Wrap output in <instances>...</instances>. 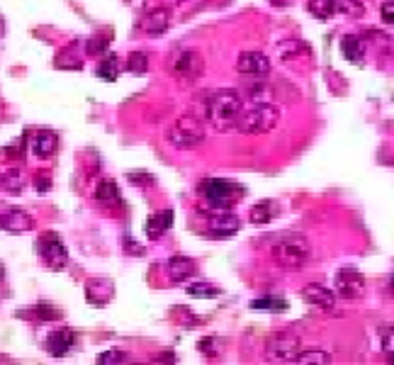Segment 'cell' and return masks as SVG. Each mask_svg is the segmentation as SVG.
<instances>
[{
	"instance_id": "cell-10",
	"label": "cell",
	"mask_w": 394,
	"mask_h": 365,
	"mask_svg": "<svg viewBox=\"0 0 394 365\" xmlns=\"http://www.w3.org/2000/svg\"><path fill=\"white\" fill-rule=\"evenodd\" d=\"M236 71L249 81H265L273 71V63L260 52H244L236 59Z\"/></svg>"
},
{
	"instance_id": "cell-15",
	"label": "cell",
	"mask_w": 394,
	"mask_h": 365,
	"mask_svg": "<svg viewBox=\"0 0 394 365\" xmlns=\"http://www.w3.org/2000/svg\"><path fill=\"white\" fill-rule=\"evenodd\" d=\"M197 273V263L188 256H171L166 263V275L171 283H188L190 278Z\"/></svg>"
},
{
	"instance_id": "cell-22",
	"label": "cell",
	"mask_w": 394,
	"mask_h": 365,
	"mask_svg": "<svg viewBox=\"0 0 394 365\" xmlns=\"http://www.w3.org/2000/svg\"><path fill=\"white\" fill-rule=\"evenodd\" d=\"M341 52L348 61L353 63H361L363 61V54H365V39L358 37V34H346L341 39Z\"/></svg>"
},
{
	"instance_id": "cell-43",
	"label": "cell",
	"mask_w": 394,
	"mask_h": 365,
	"mask_svg": "<svg viewBox=\"0 0 394 365\" xmlns=\"http://www.w3.org/2000/svg\"><path fill=\"white\" fill-rule=\"evenodd\" d=\"M270 3H273V5H278V8H283V5H287L290 0H270Z\"/></svg>"
},
{
	"instance_id": "cell-19",
	"label": "cell",
	"mask_w": 394,
	"mask_h": 365,
	"mask_svg": "<svg viewBox=\"0 0 394 365\" xmlns=\"http://www.w3.org/2000/svg\"><path fill=\"white\" fill-rule=\"evenodd\" d=\"M73 341H76V336H73V332H68V329H56V332H52L47 336V351H49V356L63 358L68 351H71Z\"/></svg>"
},
{
	"instance_id": "cell-1",
	"label": "cell",
	"mask_w": 394,
	"mask_h": 365,
	"mask_svg": "<svg viewBox=\"0 0 394 365\" xmlns=\"http://www.w3.org/2000/svg\"><path fill=\"white\" fill-rule=\"evenodd\" d=\"M244 112V95L234 88L214 91L205 100V117L214 132H229L236 127Z\"/></svg>"
},
{
	"instance_id": "cell-30",
	"label": "cell",
	"mask_w": 394,
	"mask_h": 365,
	"mask_svg": "<svg viewBox=\"0 0 394 365\" xmlns=\"http://www.w3.org/2000/svg\"><path fill=\"white\" fill-rule=\"evenodd\" d=\"M127 71L136 73V76L146 73V71H149V56H146L144 52H132L129 59H127Z\"/></svg>"
},
{
	"instance_id": "cell-13",
	"label": "cell",
	"mask_w": 394,
	"mask_h": 365,
	"mask_svg": "<svg viewBox=\"0 0 394 365\" xmlns=\"http://www.w3.org/2000/svg\"><path fill=\"white\" fill-rule=\"evenodd\" d=\"M278 56L283 63L312 61V47L302 39H285V42L278 44Z\"/></svg>"
},
{
	"instance_id": "cell-35",
	"label": "cell",
	"mask_w": 394,
	"mask_h": 365,
	"mask_svg": "<svg viewBox=\"0 0 394 365\" xmlns=\"http://www.w3.org/2000/svg\"><path fill=\"white\" fill-rule=\"evenodd\" d=\"M54 63H56L58 68H81L83 66L81 59L73 56L68 49H66V52H58V56H56V61H54Z\"/></svg>"
},
{
	"instance_id": "cell-29",
	"label": "cell",
	"mask_w": 394,
	"mask_h": 365,
	"mask_svg": "<svg viewBox=\"0 0 394 365\" xmlns=\"http://www.w3.org/2000/svg\"><path fill=\"white\" fill-rule=\"evenodd\" d=\"M246 100L255 102H270V88L263 81H251L249 91H246Z\"/></svg>"
},
{
	"instance_id": "cell-45",
	"label": "cell",
	"mask_w": 394,
	"mask_h": 365,
	"mask_svg": "<svg viewBox=\"0 0 394 365\" xmlns=\"http://www.w3.org/2000/svg\"><path fill=\"white\" fill-rule=\"evenodd\" d=\"M166 3H171V5H180V3H185V0H166Z\"/></svg>"
},
{
	"instance_id": "cell-41",
	"label": "cell",
	"mask_w": 394,
	"mask_h": 365,
	"mask_svg": "<svg viewBox=\"0 0 394 365\" xmlns=\"http://www.w3.org/2000/svg\"><path fill=\"white\" fill-rule=\"evenodd\" d=\"M156 361H168V363H175V356L173 353H159V356H156Z\"/></svg>"
},
{
	"instance_id": "cell-37",
	"label": "cell",
	"mask_w": 394,
	"mask_h": 365,
	"mask_svg": "<svg viewBox=\"0 0 394 365\" xmlns=\"http://www.w3.org/2000/svg\"><path fill=\"white\" fill-rule=\"evenodd\" d=\"M86 52L90 54V56H100V54H107V39L102 37H93L86 42Z\"/></svg>"
},
{
	"instance_id": "cell-21",
	"label": "cell",
	"mask_w": 394,
	"mask_h": 365,
	"mask_svg": "<svg viewBox=\"0 0 394 365\" xmlns=\"http://www.w3.org/2000/svg\"><path fill=\"white\" fill-rule=\"evenodd\" d=\"M171 224H173V212L171 210L156 212V215H151L149 219H146V236H149L151 241H159L161 236L171 229Z\"/></svg>"
},
{
	"instance_id": "cell-14",
	"label": "cell",
	"mask_w": 394,
	"mask_h": 365,
	"mask_svg": "<svg viewBox=\"0 0 394 365\" xmlns=\"http://www.w3.org/2000/svg\"><path fill=\"white\" fill-rule=\"evenodd\" d=\"M302 300L312 304V307L324 309V312H331V309L336 307V293L319 283H309L307 288L302 290Z\"/></svg>"
},
{
	"instance_id": "cell-38",
	"label": "cell",
	"mask_w": 394,
	"mask_h": 365,
	"mask_svg": "<svg viewBox=\"0 0 394 365\" xmlns=\"http://www.w3.org/2000/svg\"><path fill=\"white\" fill-rule=\"evenodd\" d=\"M380 15L385 24H394V0H385V3H382Z\"/></svg>"
},
{
	"instance_id": "cell-44",
	"label": "cell",
	"mask_w": 394,
	"mask_h": 365,
	"mask_svg": "<svg viewBox=\"0 0 394 365\" xmlns=\"http://www.w3.org/2000/svg\"><path fill=\"white\" fill-rule=\"evenodd\" d=\"M390 295H392V297H394V275H392V278H390Z\"/></svg>"
},
{
	"instance_id": "cell-17",
	"label": "cell",
	"mask_w": 394,
	"mask_h": 365,
	"mask_svg": "<svg viewBox=\"0 0 394 365\" xmlns=\"http://www.w3.org/2000/svg\"><path fill=\"white\" fill-rule=\"evenodd\" d=\"M29 149L37 159H52L58 149V137L49 130H37L29 137Z\"/></svg>"
},
{
	"instance_id": "cell-26",
	"label": "cell",
	"mask_w": 394,
	"mask_h": 365,
	"mask_svg": "<svg viewBox=\"0 0 394 365\" xmlns=\"http://www.w3.org/2000/svg\"><path fill=\"white\" fill-rule=\"evenodd\" d=\"M333 5H336V13L346 15V17L358 20L365 15V5H363L361 0H333Z\"/></svg>"
},
{
	"instance_id": "cell-31",
	"label": "cell",
	"mask_w": 394,
	"mask_h": 365,
	"mask_svg": "<svg viewBox=\"0 0 394 365\" xmlns=\"http://www.w3.org/2000/svg\"><path fill=\"white\" fill-rule=\"evenodd\" d=\"M95 197L100 202H120V190H117L115 180H102L95 190Z\"/></svg>"
},
{
	"instance_id": "cell-42",
	"label": "cell",
	"mask_w": 394,
	"mask_h": 365,
	"mask_svg": "<svg viewBox=\"0 0 394 365\" xmlns=\"http://www.w3.org/2000/svg\"><path fill=\"white\" fill-rule=\"evenodd\" d=\"M385 351L390 353V356H394V336H387L385 339Z\"/></svg>"
},
{
	"instance_id": "cell-28",
	"label": "cell",
	"mask_w": 394,
	"mask_h": 365,
	"mask_svg": "<svg viewBox=\"0 0 394 365\" xmlns=\"http://www.w3.org/2000/svg\"><path fill=\"white\" fill-rule=\"evenodd\" d=\"M251 307L263 309V312H285L290 304H287V300H283V297H260V300H253Z\"/></svg>"
},
{
	"instance_id": "cell-8",
	"label": "cell",
	"mask_w": 394,
	"mask_h": 365,
	"mask_svg": "<svg viewBox=\"0 0 394 365\" xmlns=\"http://www.w3.org/2000/svg\"><path fill=\"white\" fill-rule=\"evenodd\" d=\"M37 254L52 270H63L68 265V251L56 231H47L37 239Z\"/></svg>"
},
{
	"instance_id": "cell-3",
	"label": "cell",
	"mask_w": 394,
	"mask_h": 365,
	"mask_svg": "<svg viewBox=\"0 0 394 365\" xmlns=\"http://www.w3.org/2000/svg\"><path fill=\"white\" fill-rule=\"evenodd\" d=\"M280 122V107L273 102H255L251 110H244L236 122V130L246 137H260L268 134L278 127Z\"/></svg>"
},
{
	"instance_id": "cell-36",
	"label": "cell",
	"mask_w": 394,
	"mask_h": 365,
	"mask_svg": "<svg viewBox=\"0 0 394 365\" xmlns=\"http://www.w3.org/2000/svg\"><path fill=\"white\" fill-rule=\"evenodd\" d=\"M129 361V356H127L125 351H117V348H112V351H105L97 356V363L100 365H112V363H125Z\"/></svg>"
},
{
	"instance_id": "cell-23",
	"label": "cell",
	"mask_w": 394,
	"mask_h": 365,
	"mask_svg": "<svg viewBox=\"0 0 394 365\" xmlns=\"http://www.w3.org/2000/svg\"><path fill=\"white\" fill-rule=\"evenodd\" d=\"M24 185H27V178H24L22 171H17V169L0 171V190L13 192V195H17V192H22V190H24Z\"/></svg>"
},
{
	"instance_id": "cell-7",
	"label": "cell",
	"mask_w": 394,
	"mask_h": 365,
	"mask_svg": "<svg viewBox=\"0 0 394 365\" xmlns=\"http://www.w3.org/2000/svg\"><path fill=\"white\" fill-rule=\"evenodd\" d=\"M302 351V339L294 332H275L265 339V356L270 361H294Z\"/></svg>"
},
{
	"instance_id": "cell-9",
	"label": "cell",
	"mask_w": 394,
	"mask_h": 365,
	"mask_svg": "<svg viewBox=\"0 0 394 365\" xmlns=\"http://www.w3.org/2000/svg\"><path fill=\"white\" fill-rule=\"evenodd\" d=\"M241 229V219L229 210H210L207 212V236L210 239H231Z\"/></svg>"
},
{
	"instance_id": "cell-33",
	"label": "cell",
	"mask_w": 394,
	"mask_h": 365,
	"mask_svg": "<svg viewBox=\"0 0 394 365\" xmlns=\"http://www.w3.org/2000/svg\"><path fill=\"white\" fill-rule=\"evenodd\" d=\"M294 363H317V365H329L331 356L326 351H299V356L294 358Z\"/></svg>"
},
{
	"instance_id": "cell-46",
	"label": "cell",
	"mask_w": 394,
	"mask_h": 365,
	"mask_svg": "<svg viewBox=\"0 0 394 365\" xmlns=\"http://www.w3.org/2000/svg\"><path fill=\"white\" fill-rule=\"evenodd\" d=\"M0 280H3V265H0Z\"/></svg>"
},
{
	"instance_id": "cell-12",
	"label": "cell",
	"mask_w": 394,
	"mask_h": 365,
	"mask_svg": "<svg viewBox=\"0 0 394 365\" xmlns=\"http://www.w3.org/2000/svg\"><path fill=\"white\" fill-rule=\"evenodd\" d=\"M115 297V283L110 278H88L86 280V300L93 307H105Z\"/></svg>"
},
{
	"instance_id": "cell-5",
	"label": "cell",
	"mask_w": 394,
	"mask_h": 365,
	"mask_svg": "<svg viewBox=\"0 0 394 365\" xmlns=\"http://www.w3.org/2000/svg\"><path fill=\"white\" fill-rule=\"evenodd\" d=\"M166 139H168L175 149H195V146H200L202 141L207 139L205 122H202L200 115L185 112V115H180L178 120L168 127Z\"/></svg>"
},
{
	"instance_id": "cell-32",
	"label": "cell",
	"mask_w": 394,
	"mask_h": 365,
	"mask_svg": "<svg viewBox=\"0 0 394 365\" xmlns=\"http://www.w3.org/2000/svg\"><path fill=\"white\" fill-rule=\"evenodd\" d=\"M188 295L190 297H197V300H207V297H216L219 295V288L212 283H193L188 288Z\"/></svg>"
},
{
	"instance_id": "cell-6",
	"label": "cell",
	"mask_w": 394,
	"mask_h": 365,
	"mask_svg": "<svg viewBox=\"0 0 394 365\" xmlns=\"http://www.w3.org/2000/svg\"><path fill=\"white\" fill-rule=\"evenodd\" d=\"M171 76L175 78V81L180 83H195L200 81L202 76H205V59H202L200 52H195V49H183V52L173 54L171 56Z\"/></svg>"
},
{
	"instance_id": "cell-40",
	"label": "cell",
	"mask_w": 394,
	"mask_h": 365,
	"mask_svg": "<svg viewBox=\"0 0 394 365\" xmlns=\"http://www.w3.org/2000/svg\"><path fill=\"white\" fill-rule=\"evenodd\" d=\"M132 182H141V185H154V178L151 176H139V173H129Z\"/></svg>"
},
{
	"instance_id": "cell-27",
	"label": "cell",
	"mask_w": 394,
	"mask_h": 365,
	"mask_svg": "<svg viewBox=\"0 0 394 365\" xmlns=\"http://www.w3.org/2000/svg\"><path fill=\"white\" fill-rule=\"evenodd\" d=\"M307 10L317 20H329L336 13V5H333V0H307Z\"/></svg>"
},
{
	"instance_id": "cell-2",
	"label": "cell",
	"mask_w": 394,
	"mask_h": 365,
	"mask_svg": "<svg viewBox=\"0 0 394 365\" xmlns=\"http://www.w3.org/2000/svg\"><path fill=\"white\" fill-rule=\"evenodd\" d=\"M312 258V244L304 234H287L273 246V261L283 270H302Z\"/></svg>"
},
{
	"instance_id": "cell-20",
	"label": "cell",
	"mask_w": 394,
	"mask_h": 365,
	"mask_svg": "<svg viewBox=\"0 0 394 365\" xmlns=\"http://www.w3.org/2000/svg\"><path fill=\"white\" fill-rule=\"evenodd\" d=\"M278 215H280V202H275V200H260L249 210L251 224H258V226L270 224Z\"/></svg>"
},
{
	"instance_id": "cell-16",
	"label": "cell",
	"mask_w": 394,
	"mask_h": 365,
	"mask_svg": "<svg viewBox=\"0 0 394 365\" xmlns=\"http://www.w3.org/2000/svg\"><path fill=\"white\" fill-rule=\"evenodd\" d=\"M34 229V219L24 210H13L0 215V231H10V234H24V231Z\"/></svg>"
},
{
	"instance_id": "cell-11",
	"label": "cell",
	"mask_w": 394,
	"mask_h": 365,
	"mask_svg": "<svg viewBox=\"0 0 394 365\" xmlns=\"http://www.w3.org/2000/svg\"><path fill=\"white\" fill-rule=\"evenodd\" d=\"M336 297L341 300H361L365 295V278H363L358 270L353 268H343L341 273L336 275Z\"/></svg>"
},
{
	"instance_id": "cell-25",
	"label": "cell",
	"mask_w": 394,
	"mask_h": 365,
	"mask_svg": "<svg viewBox=\"0 0 394 365\" xmlns=\"http://www.w3.org/2000/svg\"><path fill=\"white\" fill-rule=\"evenodd\" d=\"M19 317H32L39 322H58V319H63V312L52 304H34L29 312H19Z\"/></svg>"
},
{
	"instance_id": "cell-18",
	"label": "cell",
	"mask_w": 394,
	"mask_h": 365,
	"mask_svg": "<svg viewBox=\"0 0 394 365\" xmlns=\"http://www.w3.org/2000/svg\"><path fill=\"white\" fill-rule=\"evenodd\" d=\"M139 27H141V32L151 34V37H159V34H164L166 29L171 27V10L168 8L149 10V13L141 17Z\"/></svg>"
},
{
	"instance_id": "cell-34",
	"label": "cell",
	"mask_w": 394,
	"mask_h": 365,
	"mask_svg": "<svg viewBox=\"0 0 394 365\" xmlns=\"http://www.w3.org/2000/svg\"><path fill=\"white\" fill-rule=\"evenodd\" d=\"M197 351H200L205 358H216V356H219V339H216V336L200 339V343H197Z\"/></svg>"
},
{
	"instance_id": "cell-24",
	"label": "cell",
	"mask_w": 394,
	"mask_h": 365,
	"mask_svg": "<svg viewBox=\"0 0 394 365\" xmlns=\"http://www.w3.org/2000/svg\"><path fill=\"white\" fill-rule=\"evenodd\" d=\"M120 71H122L120 59H117L115 54H107V56L102 59V61L97 63V68H95L97 78H100V81H110V83L120 78Z\"/></svg>"
},
{
	"instance_id": "cell-39",
	"label": "cell",
	"mask_w": 394,
	"mask_h": 365,
	"mask_svg": "<svg viewBox=\"0 0 394 365\" xmlns=\"http://www.w3.org/2000/svg\"><path fill=\"white\" fill-rule=\"evenodd\" d=\"M34 182H37V190H39V192H47L49 185H52V178H49V176H42V173H39L37 178H34Z\"/></svg>"
},
{
	"instance_id": "cell-4",
	"label": "cell",
	"mask_w": 394,
	"mask_h": 365,
	"mask_svg": "<svg viewBox=\"0 0 394 365\" xmlns=\"http://www.w3.org/2000/svg\"><path fill=\"white\" fill-rule=\"evenodd\" d=\"M197 190H200V195L207 200L210 210H231V205H236V202L246 195L244 185H239V182L234 180H224V178H205L197 185Z\"/></svg>"
}]
</instances>
